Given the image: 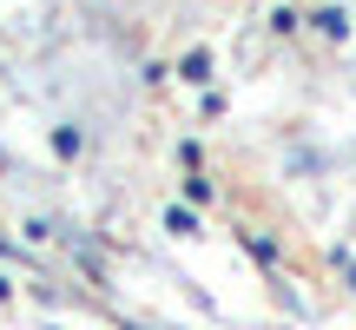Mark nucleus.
Wrapping results in <instances>:
<instances>
[]
</instances>
